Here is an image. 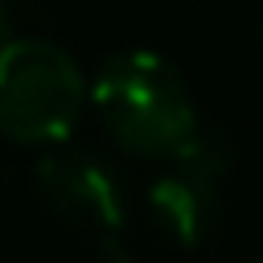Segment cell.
Here are the masks:
<instances>
[{
	"label": "cell",
	"instance_id": "3",
	"mask_svg": "<svg viewBox=\"0 0 263 263\" xmlns=\"http://www.w3.org/2000/svg\"><path fill=\"white\" fill-rule=\"evenodd\" d=\"M37 189L49 210L99 238H119L127 222V193L119 173L82 148H53L37 160Z\"/></svg>",
	"mask_w": 263,
	"mask_h": 263
},
{
	"label": "cell",
	"instance_id": "2",
	"mask_svg": "<svg viewBox=\"0 0 263 263\" xmlns=\"http://www.w3.org/2000/svg\"><path fill=\"white\" fill-rule=\"evenodd\" d=\"M82 103V70L62 45L45 37L0 45V136L16 144H62Z\"/></svg>",
	"mask_w": 263,
	"mask_h": 263
},
{
	"label": "cell",
	"instance_id": "4",
	"mask_svg": "<svg viewBox=\"0 0 263 263\" xmlns=\"http://www.w3.org/2000/svg\"><path fill=\"white\" fill-rule=\"evenodd\" d=\"M148 210H152L156 230L168 242L193 251V247L210 242V234L218 230V218H222L218 177H205V173H193V168L173 164L164 177L152 181Z\"/></svg>",
	"mask_w": 263,
	"mask_h": 263
},
{
	"label": "cell",
	"instance_id": "5",
	"mask_svg": "<svg viewBox=\"0 0 263 263\" xmlns=\"http://www.w3.org/2000/svg\"><path fill=\"white\" fill-rule=\"evenodd\" d=\"M8 29H12V12H8V0H0V45L8 41Z\"/></svg>",
	"mask_w": 263,
	"mask_h": 263
},
{
	"label": "cell",
	"instance_id": "1",
	"mask_svg": "<svg viewBox=\"0 0 263 263\" xmlns=\"http://www.w3.org/2000/svg\"><path fill=\"white\" fill-rule=\"evenodd\" d=\"M90 103L107 136L132 156H168L197 123L185 78L152 49H123L103 62Z\"/></svg>",
	"mask_w": 263,
	"mask_h": 263
}]
</instances>
